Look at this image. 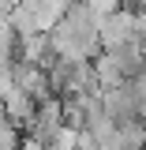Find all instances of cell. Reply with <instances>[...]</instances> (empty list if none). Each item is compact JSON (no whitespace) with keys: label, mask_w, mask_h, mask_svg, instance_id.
<instances>
[{"label":"cell","mask_w":146,"mask_h":150,"mask_svg":"<svg viewBox=\"0 0 146 150\" xmlns=\"http://www.w3.org/2000/svg\"><path fill=\"white\" fill-rule=\"evenodd\" d=\"M97 38H101V49H116V45L139 41V11L116 8V11H109V15H101Z\"/></svg>","instance_id":"obj_1"}]
</instances>
